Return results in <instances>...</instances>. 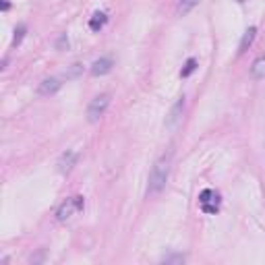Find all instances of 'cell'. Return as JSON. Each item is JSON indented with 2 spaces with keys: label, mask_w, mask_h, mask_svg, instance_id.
I'll list each match as a JSON object with an SVG mask.
<instances>
[{
  "label": "cell",
  "mask_w": 265,
  "mask_h": 265,
  "mask_svg": "<svg viewBox=\"0 0 265 265\" xmlns=\"http://www.w3.org/2000/svg\"><path fill=\"white\" fill-rule=\"evenodd\" d=\"M199 2H201V0H178L176 15H181V17H184V15H189V13H191Z\"/></svg>",
  "instance_id": "obj_11"
},
{
  "label": "cell",
  "mask_w": 265,
  "mask_h": 265,
  "mask_svg": "<svg viewBox=\"0 0 265 265\" xmlns=\"http://www.w3.org/2000/svg\"><path fill=\"white\" fill-rule=\"evenodd\" d=\"M83 207H85V201H83L81 195H77V197H71V199L62 201L60 207L56 209V220H58V222L71 220V217H73L77 212H81Z\"/></svg>",
  "instance_id": "obj_2"
},
{
  "label": "cell",
  "mask_w": 265,
  "mask_h": 265,
  "mask_svg": "<svg viewBox=\"0 0 265 265\" xmlns=\"http://www.w3.org/2000/svg\"><path fill=\"white\" fill-rule=\"evenodd\" d=\"M60 81L58 79H46V81H42L40 83V87H37V93H40V96H52V93H56L58 89H60Z\"/></svg>",
  "instance_id": "obj_8"
},
{
  "label": "cell",
  "mask_w": 265,
  "mask_h": 265,
  "mask_svg": "<svg viewBox=\"0 0 265 265\" xmlns=\"http://www.w3.org/2000/svg\"><path fill=\"white\" fill-rule=\"evenodd\" d=\"M106 23H108V15H106V13H96V15H93V17L89 19V29H91V31H99V29L106 25Z\"/></svg>",
  "instance_id": "obj_12"
},
{
  "label": "cell",
  "mask_w": 265,
  "mask_h": 265,
  "mask_svg": "<svg viewBox=\"0 0 265 265\" xmlns=\"http://www.w3.org/2000/svg\"><path fill=\"white\" fill-rule=\"evenodd\" d=\"M23 37H25V27H17L15 29V37H13V46H19L23 42Z\"/></svg>",
  "instance_id": "obj_14"
},
{
  "label": "cell",
  "mask_w": 265,
  "mask_h": 265,
  "mask_svg": "<svg viewBox=\"0 0 265 265\" xmlns=\"http://www.w3.org/2000/svg\"><path fill=\"white\" fill-rule=\"evenodd\" d=\"M108 106H110V96H108V93H99V96H96L87 106V120L98 122L106 114Z\"/></svg>",
  "instance_id": "obj_4"
},
{
  "label": "cell",
  "mask_w": 265,
  "mask_h": 265,
  "mask_svg": "<svg viewBox=\"0 0 265 265\" xmlns=\"http://www.w3.org/2000/svg\"><path fill=\"white\" fill-rule=\"evenodd\" d=\"M112 65H114V62L110 58H99V60L93 62L89 71H91L93 77H102V75H108V73L112 71Z\"/></svg>",
  "instance_id": "obj_7"
},
{
  "label": "cell",
  "mask_w": 265,
  "mask_h": 265,
  "mask_svg": "<svg viewBox=\"0 0 265 265\" xmlns=\"http://www.w3.org/2000/svg\"><path fill=\"white\" fill-rule=\"evenodd\" d=\"M195 71H197V60L189 58V60H186V65H184V68L181 71V77H182V79H186V77H191Z\"/></svg>",
  "instance_id": "obj_13"
},
{
  "label": "cell",
  "mask_w": 265,
  "mask_h": 265,
  "mask_svg": "<svg viewBox=\"0 0 265 265\" xmlns=\"http://www.w3.org/2000/svg\"><path fill=\"white\" fill-rule=\"evenodd\" d=\"M251 77H253V79H265V56H259L253 62Z\"/></svg>",
  "instance_id": "obj_10"
},
{
  "label": "cell",
  "mask_w": 265,
  "mask_h": 265,
  "mask_svg": "<svg viewBox=\"0 0 265 265\" xmlns=\"http://www.w3.org/2000/svg\"><path fill=\"white\" fill-rule=\"evenodd\" d=\"M170 166H172V151L164 153L162 158H158V162L153 164L151 172H149V182H147V195H158L164 191V186L168 182L170 176Z\"/></svg>",
  "instance_id": "obj_1"
},
{
  "label": "cell",
  "mask_w": 265,
  "mask_h": 265,
  "mask_svg": "<svg viewBox=\"0 0 265 265\" xmlns=\"http://www.w3.org/2000/svg\"><path fill=\"white\" fill-rule=\"evenodd\" d=\"M220 203H222V199H220V193H217V191H214V189L201 191V195H199V207H201V212H203V214L215 215L217 212H220Z\"/></svg>",
  "instance_id": "obj_3"
},
{
  "label": "cell",
  "mask_w": 265,
  "mask_h": 265,
  "mask_svg": "<svg viewBox=\"0 0 265 265\" xmlns=\"http://www.w3.org/2000/svg\"><path fill=\"white\" fill-rule=\"evenodd\" d=\"M75 162H77V153L73 149H66L58 158V172H62V174L71 172V168L75 166Z\"/></svg>",
  "instance_id": "obj_6"
},
{
  "label": "cell",
  "mask_w": 265,
  "mask_h": 265,
  "mask_svg": "<svg viewBox=\"0 0 265 265\" xmlns=\"http://www.w3.org/2000/svg\"><path fill=\"white\" fill-rule=\"evenodd\" d=\"M255 35H257V27H248L245 31L243 40H240V46H238V54H245L248 48H251V44L255 42Z\"/></svg>",
  "instance_id": "obj_9"
},
{
  "label": "cell",
  "mask_w": 265,
  "mask_h": 265,
  "mask_svg": "<svg viewBox=\"0 0 265 265\" xmlns=\"http://www.w3.org/2000/svg\"><path fill=\"white\" fill-rule=\"evenodd\" d=\"M164 263H184L182 255H172V257H164Z\"/></svg>",
  "instance_id": "obj_16"
},
{
  "label": "cell",
  "mask_w": 265,
  "mask_h": 265,
  "mask_svg": "<svg viewBox=\"0 0 265 265\" xmlns=\"http://www.w3.org/2000/svg\"><path fill=\"white\" fill-rule=\"evenodd\" d=\"M182 112H184V98H181L178 102L172 106V110L166 116V127L168 129H176L178 122L182 120Z\"/></svg>",
  "instance_id": "obj_5"
},
{
  "label": "cell",
  "mask_w": 265,
  "mask_h": 265,
  "mask_svg": "<svg viewBox=\"0 0 265 265\" xmlns=\"http://www.w3.org/2000/svg\"><path fill=\"white\" fill-rule=\"evenodd\" d=\"M81 71H83V66L79 65V62H77V65H73V66H71V71H68V73H66V79H75V77H77V75H79Z\"/></svg>",
  "instance_id": "obj_15"
}]
</instances>
